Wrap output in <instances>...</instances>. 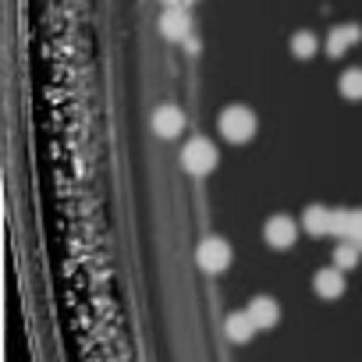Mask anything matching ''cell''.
Instances as JSON below:
<instances>
[{
  "instance_id": "1",
  "label": "cell",
  "mask_w": 362,
  "mask_h": 362,
  "mask_svg": "<svg viewBox=\"0 0 362 362\" xmlns=\"http://www.w3.org/2000/svg\"><path fill=\"white\" fill-rule=\"evenodd\" d=\"M256 132V114L249 107H224L221 110V135L228 142H245Z\"/></svg>"
},
{
  "instance_id": "2",
  "label": "cell",
  "mask_w": 362,
  "mask_h": 362,
  "mask_svg": "<svg viewBox=\"0 0 362 362\" xmlns=\"http://www.w3.org/2000/svg\"><path fill=\"white\" fill-rule=\"evenodd\" d=\"M181 163H185L189 174H210V170L217 167V149H214V142H206V139L185 142V149H181Z\"/></svg>"
},
{
  "instance_id": "3",
  "label": "cell",
  "mask_w": 362,
  "mask_h": 362,
  "mask_svg": "<svg viewBox=\"0 0 362 362\" xmlns=\"http://www.w3.org/2000/svg\"><path fill=\"white\" fill-rule=\"evenodd\" d=\"M196 263H199L206 274H221V270L231 267V245H228L224 238H206V242H199V249H196Z\"/></svg>"
},
{
  "instance_id": "4",
  "label": "cell",
  "mask_w": 362,
  "mask_h": 362,
  "mask_svg": "<svg viewBox=\"0 0 362 362\" xmlns=\"http://www.w3.org/2000/svg\"><path fill=\"white\" fill-rule=\"evenodd\" d=\"M334 235L362 249V210H334Z\"/></svg>"
},
{
  "instance_id": "5",
  "label": "cell",
  "mask_w": 362,
  "mask_h": 362,
  "mask_svg": "<svg viewBox=\"0 0 362 362\" xmlns=\"http://www.w3.org/2000/svg\"><path fill=\"white\" fill-rule=\"evenodd\" d=\"M160 29L167 40H192V18L185 8H170L163 18H160Z\"/></svg>"
},
{
  "instance_id": "6",
  "label": "cell",
  "mask_w": 362,
  "mask_h": 362,
  "mask_svg": "<svg viewBox=\"0 0 362 362\" xmlns=\"http://www.w3.org/2000/svg\"><path fill=\"white\" fill-rule=\"evenodd\" d=\"M313 291H316L320 298H341V291H344V270H341V267L320 270V274L313 277Z\"/></svg>"
},
{
  "instance_id": "7",
  "label": "cell",
  "mask_w": 362,
  "mask_h": 362,
  "mask_svg": "<svg viewBox=\"0 0 362 362\" xmlns=\"http://www.w3.org/2000/svg\"><path fill=\"white\" fill-rule=\"evenodd\" d=\"M358 40H362V29H358V25H337V29H330L327 54H330V57H344Z\"/></svg>"
},
{
  "instance_id": "8",
  "label": "cell",
  "mask_w": 362,
  "mask_h": 362,
  "mask_svg": "<svg viewBox=\"0 0 362 362\" xmlns=\"http://www.w3.org/2000/svg\"><path fill=\"white\" fill-rule=\"evenodd\" d=\"M295 235H298V224L291 217H270L267 221V242L274 249H288L295 242Z\"/></svg>"
},
{
  "instance_id": "9",
  "label": "cell",
  "mask_w": 362,
  "mask_h": 362,
  "mask_svg": "<svg viewBox=\"0 0 362 362\" xmlns=\"http://www.w3.org/2000/svg\"><path fill=\"white\" fill-rule=\"evenodd\" d=\"M249 316H252V323L259 327V330H267V327H274L277 320H281V309H277V302L274 298H267V295H256L249 305Z\"/></svg>"
},
{
  "instance_id": "10",
  "label": "cell",
  "mask_w": 362,
  "mask_h": 362,
  "mask_svg": "<svg viewBox=\"0 0 362 362\" xmlns=\"http://www.w3.org/2000/svg\"><path fill=\"white\" fill-rule=\"evenodd\" d=\"M224 330H228V341H235V344H245L259 327L252 323V316H249V309H242V313H231L228 320H224Z\"/></svg>"
},
{
  "instance_id": "11",
  "label": "cell",
  "mask_w": 362,
  "mask_h": 362,
  "mask_svg": "<svg viewBox=\"0 0 362 362\" xmlns=\"http://www.w3.org/2000/svg\"><path fill=\"white\" fill-rule=\"evenodd\" d=\"M153 128H156V135L174 139L181 128H185V117H181V110H177V107H160V110L153 114Z\"/></svg>"
},
{
  "instance_id": "12",
  "label": "cell",
  "mask_w": 362,
  "mask_h": 362,
  "mask_svg": "<svg viewBox=\"0 0 362 362\" xmlns=\"http://www.w3.org/2000/svg\"><path fill=\"white\" fill-rule=\"evenodd\" d=\"M302 228L309 235H334V210L327 206H309L305 217H302Z\"/></svg>"
},
{
  "instance_id": "13",
  "label": "cell",
  "mask_w": 362,
  "mask_h": 362,
  "mask_svg": "<svg viewBox=\"0 0 362 362\" xmlns=\"http://www.w3.org/2000/svg\"><path fill=\"white\" fill-rule=\"evenodd\" d=\"M337 89H341V96H348V100H362V68L344 71L341 82H337Z\"/></svg>"
},
{
  "instance_id": "14",
  "label": "cell",
  "mask_w": 362,
  "mask_h": 362,
  "mask_svg": "<svg viewBox=\"0 0 362 362\" xmlns=\"http://www.w3.org/2000/svg\"><path fill=\"white\" fill-rule=\"evenodd\" d=\"M316 47H320V43H316V36H313V33H305V29H302V33H295V40H291V54H295L298 61H309V57L316 54Z\"/></svg>"
},
{
  "instance_id": "15",
  "label": "cell",
  "mask_w": 362,
  "mask_h": 362,
  "mask_svg": "<svg viewBox=\"0 0 362 362\" xmlns=\"http://www.w3.org/2000/svg\"><path fill=\"white\" fill-rule=\"evenodd\" d=\"M358 256H362V249H358V245H351V242H341V245L334 249V267H341V270H351V267L358 263Z\"/></svg>"
},
{
  "instance_id": "16",
  "label": "cell",
  "mask_w": 362,
  "mask_h": 362,
  "mask_svg": "<svg viewBox=\"0 0 362 362\" xmlns=\"http://www.w3.org/2000/svg\"><path fill=\"white\" fill-rule=\"evenodd\" d=\"M170 8H185V4H192V0H167Z\"/></svg>"
}]
</instances>
